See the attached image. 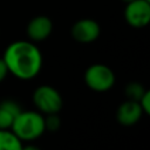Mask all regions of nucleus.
Here are the masks:
<instances>
[{
	"mask_svg": "<svg viewBox=\"0 0 150 150\" xmlns=\"http://www.w3.org/2000/svg\"><path fill=\"white\" fill-rule=\"evenodd\" d=\"M61 125V120L57 114H48L45 117V128L49 131H56Z\"/></svg>",
	"mask_w": 150,
	"mask_h": 150,
	"instance_id": "12",
	"label": "nucleus"
},
{
	"mask_svg": "<svg viewBox=\"0 0 150 150\" xmlns=\"http://www.w3.org/2000/svg\"><path fill=\"white\" fill-rule=\"evenodd\" d=\"M21 112L20 105L13 100L0 102V130H7L12 127L15 117Z\"/></svg>",
	"mask_w": 150,
	"mask_h": 150,
	"instance_id": "9",
	"label": "nucleus"
},
{
	"mask_svg": "<svg viewBox=\"0 0 150 150\" xmlns=\"http://www.w3.org/2000/svg\"><path fill=\"white\" fill-rule=\"evenodd\" d=\"M21 139L9 129L0 130V150H22Z\"/></svg>",
	"mask_w": 150,
	"mask_h": 150,
	"instance_id": "10",
	"label": "nucleus"
},
{
	"mask_svg": "<svg viewBox=\"0 0 150 150\" xmlns=\"http://www.w3.org/2000/svg\"><path fill=\"white\" fill-rule=\"evenodd\" d=\"M2 60L8 71L20 80H32L41 70L40 49L29 41H15L7 46Z\"/></svg>",
	"mask_w": 150,
	"mask_h": 150,
	"instance_id": "1",
	"label": "nucleus"
},
{
	"mask_svg": "<svg viewBox=\"0 0 150 150\" xmlns=\"http://www.w3.org/2000/svg\"><path fill=\"white\" fill-rule=\"evenodd\" d=\"M123 1H124V2H127V4H128V2H130V1H134V0H123Z\"/></svg>",
	"mask_w": 150,
	"mask_h": 150,
	"instance_id": "16",
	"label": "nucleus"
},
{
	"mask_svg": "<svg viewBox=\"0 0 150 150\" xmlns=\"http://www.w3.org/2000/svg\"><path fill=\"white\" fill-rule=\"evenodd\" d=\"M22 150H41V149L35 145H27V146H22Z\"/></svg>",
	"mask_w": 150,
	"mask_h": 150,
	"instance_id": "15",
	"label": "nucleus"
},
{
	"mask_svg": "<svg viewBox=\"0 0 150 150\" xmlns=\"http://www.w3.org/2000/svg\"><path fill=\"white\" fill-rule=\"evenodd\" d=\"M84 82L91 90L107 91L115 84V74L108 66L95 63L87 68Z\"/></svg>",
	"mask_w": 150,
	"mask_h": 150,
	"instance_id": "3",
	"label": "nucleus"
},
{
	"mask_svg": "<svg viewBox=\"0 0 150 150\" xmlns=\"http://www.w3.org/2000/svg\"><path fill=\"white\" fill-rule=\"evenodd\" d=\"M138 103H139L143 112L146 114V115H149L150 114V91L149 90H146L144 93V95L141 97V100L138 101Z\"/></svg>",
	"mask_w": 150,
	"mask_h": 150,
	"instance_id": "13",
	"label": "nucleus"
},
{
	"mask_svg": "<svg viewBox=\"0 0 150 150\" xmlns=\"http://www.w3.org/2000/svg\"><path fill=\"white\" fill-rule=\"evenodd\" d=\"M101 33V28L95 20L91 19H81L76 21L71 27V36L74 40L89 43L95 41Z\"/></svg>",
	"mask_w": 150,
	"mask_h": 150,
	"instance_id": "6",
	"label": "nucleus"
},
{
	"mask_svg": "<svg viewBox=\"0 0 150 150\" xmlns=\"http://www.w3.org/2000/svg\"><path fill=\"white\" fill-rule=\"evenodd\" d=\"M12 131L21 141H34L39 138L46 130L45 117L38 111H22L15 117Z\"/></svg>",
	"mask_w": 150,
	"mask_h": 150,
	"instance_id": "2",
	"label": "nucleus"
},
{
	"mask_svg": "<svg viewBox=\"0 0 150 150\" xmlns=\"http://www.w3.org/2000/svg\"><path fill=\"white\" fill-rule=\"evenodd\" d=\"M142 115H143V110L139 103L136 101L128 100L118 107L116 112V118L118 123H121L122 125L130 127L136 124L142 117Z\"/></svg>",
	"mask_w": 150,
	"mask_h": 150,
	"instance_id": "7",
	"label": "nucleus"
},
{
	"mask_svg": "<svg viewBox=\"0 0 150 150\" xmlns=\"http://www.w3.org/2000/svg\"><path fill=\"white\" fill-rule=\"evenodd\" d=\"M124 18L129 26L143 28L150 21V2L145 0H134L127 4Z\"/></svg>",
	"mask_w": 150,
	"mask_h": 150,
	"instance_id": "5",
	"label": "nucleus"
},
{
	"mask_svg": "<svg viewBox=\"0 0 150 150\" xmlns=\"http://www.w3.org/2000/svg\"><path fill=\"white\" fill-rule=\"evenodd\" d=\"M145 91H146L145 88L141 83H138V82H130L125 87V95H127V97L129 100L136 101V102H138L141 100V97L144 95Z\"/></svg>",
	"mask_w": 150,
	"mask_h": 150,
	"instance_id": "11",
	"label": "nucleus"
},
{
	"mask_svg": "<svg viewBox=\"0 0 150 150\" xmlns=\"http://www.w3.org/2000/svg\"><path fill=\"white\" fill-rule=\"evenodd\" d=\"M53 29V23L48 16L38 15L33 18L27 25V35L33 41L46 40Z\"/></svg>",
	"mask_w": 150,
	"mask_h": 150,
	"instance_id": "8",
	"label": "nucleus"
},
{
	"mask_svg": "<svg viewBox=\"0 0 150 150\" xmlns=\"http://www.w3.org/2000/svg\"><path fill=\"white\" fill-rule=\"evenodd\" d=\"M8 74V69H7V66L5 63V61L2 59H0V82L7 76Z\"/></svg>",
	"mask_w": 150,
	"mask_h": 150,
	"instance_id": "14",
	"label": "nucleus"
},
{
	"mask_svg": "<svg viewBox=\"0 0 150 150\" xmlns=\"http://www.w3.org/2000/svg\"><path fill=\"white\" fill-rule=\"evenodd\" d=\"M33 102L35 107L45 114H57L62 108V97L60 93L50 86H40L34 90Z\"/></svg>",
	"mask_w": 150,
	"mask_h": 150,
	"instance_id": "4",
	"label": "nucleus"
}]
</instances>
